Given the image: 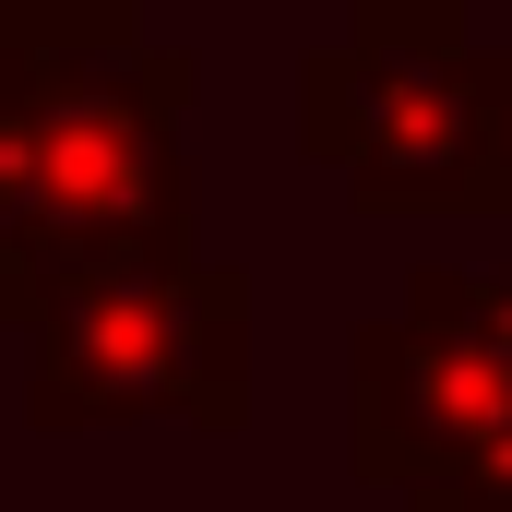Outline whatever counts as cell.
<instances>
[{
    "instance_id": "cell-6",
    "label": "cell",
    "mask_w": 512,
    "mask_h": 512,
    "mask_svg": "<svg viewBox=\"0 0 512 512\" xmlns=\"http://www.w3.org/2000/svg\"><path fill=\"white\" fill-rule=\"evenodd\" d=\"M36 286H48V251H36V239H24V215L0 203V322H24V310H36Z\"/></svg>"
},
{
    "instance_id": "cell-5",
    "label": "cell",
    "mask_w": 512,
    "mask_h": 512,
    "mask_svg": "<svg viewBox=\"0 0 512 512\" xmlns=\"http://www.w3.org/2000/svg\"><path fill=\"white\" fill-rule=\"evenodd\" d=\"M0 36H24V48H120V36H143V0H0Z\"/></svg>"
},
{
    "instance_id": "cell-2",
    "label": "cell",
    "mask_w": 512,
    "mask_h": 512,
    "mask_svg": "<svg viewBox=\"0 0 512 512\" xmlns=\"http://www.w3.org/2000/svg\"><path fill=\"white\" fill-rule=\"evenodd\" d=\"M251 429V274L215 251L167 262H84L48 274L24 310V429Z\"/></svg>"
},
{
    "instance_id": "cell-7",
    "label": "cell",
    "mask_w": 512,
    "mask_h": 512,
    "mask_svg": "<svg viewBox=\"0 0 512 512\" xmlns=\"http://www.w3.org/2000/svg\"><path fill=\"white\" fill-rule=\"evenodd\" d=\"M489 215H512V72H501V120H489Z\"/></svg>"
},
{
    "instance_id": "cell-4",
    "label": "cell",
    "mask_w": 512,
    "mask_h": 512,
    "mask_svg": "<svg viewBox=\"0 0 512 512\" xmlns=\"http://www.w3.org/2000/svg\"><path fill=\"white\" fill-rule=\"evenodd\" d=\"M501 441H512V262H429L405 274L393 322L358 334L346 465L358 489L441 501Z\"/></svg>"
},
{
    "instance_id": "cell-1",
    "label": "cell",
    "mask_w": 512,
    "mask_h": 512,
    "mask_svg": "<svg viewBox=\"0 0 512 512\" xmlns=\"http://www.w3.org/2000/svg\"><path fill=\"white\" fill-rule=\"evenodd\" d=\"M191 48H24L0 36V203L48 274L84 262H167L191 239Z\"/></svg>"
},
{
    "instance_id": "cell-3",
    "label": "cell",
    "mask_w": 512,
    "mask_h": 512,
    "mask_svg": "<svg viewBox=\"0 0 512 512\" xmlns=\"http://www.w3.org/2000/svg\"><path fill=\"white\" fill-rule=\"evenodd\" d=\"M501 72L512 36H477V0H358L298 60V155L370 215H477Z\"/></svg>"
},
{
    "instance_id": "cell-8",
    "label": "cell",
    "mask_w": 512,
    "mask_h": 512,
    "mask_svg": "<svg viewBox=\"0 0 512 512\" xmlns=\"http://www.w3.org/2000/svg\"><path fill=\"white\" fill-rule=\"evenodd\" d=\"M501 12H512V0H501Z\"/></svg>"
}]
</instances>
